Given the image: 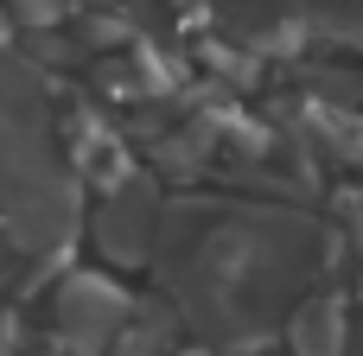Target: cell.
I'll return each mask as SVG.
<instances>
[{"instance_id": "cell-1", "label": "cell", "mask_w": 363, "mask_h": 356, "mask_svg": "<svg viewBox=\"0 0 363 356\" xmlns=\"http://www.w3.org/2000/svg\"><path fill=\"white\" fill-rule=\"evenodd\" d=\"M294 344H300V356H338V344H345L338 306H332V299H325V306H306L300 325H294Z\"/></svg>"}]
</instances>
